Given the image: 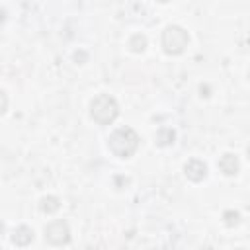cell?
<instances>
[{"instance_id":"9c48e42d","label":"cell","mask_w":250,"mask_h":250,"mask_svg":"<svg viewBox=\"0 0 250 250\" xmlns=\"http://www.w3.org/2000/svg\"><path fill=\"white\" fill-rule=\"evenodd\" d=\"M129 49L133 53H143L146 49V37L141 35V33H135L131 39H129Z\"/></svg>"},{"instance_id":"6da1fadb","label":"cell","mask_w":250,"mask_h":250,"mask_svg":"<svg viewBox=\"0 0 250 250\" xmlns=\"http://www.w3.org/2000/svg\"><path fill=\"white\" fill-rule=\"evenodd\" d=\"M107 148L117 158H131L139 148V135L131 127H119L109 135Z\"/></svg>"},{"instance_id":"ba28073f","label":"cell","mask_w":250,"mask_h":250,"mask_svg":"<svg viewBox=\"0 0 250 250\" xmlns=\"http://www.w3.org/2000/svg\"><path fill=\"white\" fill-rule=\"evenodd\" d=\"M39 207H41V211H43V213L53 215V213L61 207V201H59V197H55V195H47V197H43V199H41Z\"/></svg>"},{"instance_id":"52a82bcc","label":"cell","mask_w":250,"mask_h":250,"mask_svg":"<svg viewBox=\"0 0 250 250\" xmlns=\"http://www.w3.org/2000/svg\"><path fill=\"white\" fill-rule=\"evenodd\" d=\"M31 240H33V230H31L29 227H25V225L18 227V229L14 230V234H12V242H14L16 246H27Z\"/></svg>"},{"instance_id":"7a4b0ae2","label":"cell","mask_w":250,"mask_h":250,"mask_svg":"<svg viewBox=\"0 0 250 250\" xmlns=\"http://www.w3.org/2000/svg\"><path fill=\"white\" fill-rule=\"evenodd\" d=\"M90 115L98 125H109L119 115V105L109 94H100L90 104Z\"/></svg>"},{"instance_id":"30bf717a","label":"cell","mask_w":250,"mask_h":250,"mask_svg":"<svg viewBox=\"0 0 250 250\" xmlns=\"http://www.w3.org/2000/svg\"><path fill=\"white\" fill-rule=\"evenodd\" d=\"M174 137H176V133L172 131V129H160L158 133H156V145L158 146H166V145H172L174 143Z\"/></svg>"},{"instance_id":"8fae6325","label":"cell","mask_w":250,"mask_h":250,"mask_svg":"<svg viewBox=\"0 0 250 250\" xmlns=\"http://www.w3.org/2000/svg\"><path fill=\"white\" fill-rule=\"evenodd\" d=\"M223 217H225V225H227V227H234V225H238V221H240V215H238L236 211H227Z\"/></svg>"},{"instance_id":"8992f818","label":"cell","mask_w":250,"mask_h":250,"mask_svg":"<svg viewBox=\"0 0 250 250\" xmlns=\"http://www.w3.org/2000/svg\"><path fill=\"white\" fill-rule=\"evenodd\" d=\"M219 170L225 174V176H236L238 174V168H240V162L234 154H223L217 162Z\"/></svg>"},{"instance_id":"5bb4252c","label":"cell","mask_w":250,"mask_h":250,"mask_svg":"<svg viewBox=\"0 0 250 250\" xmlns=\"http://www.w3.org/2000/svg\"><path fill=\"white\" fill-rule=\"evenodd\" d=\"M156 2H160V4H166V2H170V0H156Z\"/></svg>"},{"instance_id":"277c9868","label":"cell","mask_w":250,"mask_h":250,"mask_svg":"<svg viewBox=\"0 0 250 250\" xmlns=\"http://www.w3.org/2000/svg\"><path fill=\"white\" fill-rule=\"evenodd\" d=\"M45 240L53 246H62L70 242V229L66 225V221L59 219V221H51L45 227Z\"/></svg>"},{"instance_id":"5b68a950","label":"cell","mask_w":250,"mask_h":250,"mask_svg":"<svg viewBox=\"0 0 250 250\" xmlns=\"http://www.w3.org/2000/svg\"><path fill=\"white\" fill-rule=\"evenodd\" d=\"M184 172L191 182H201L207 176V164L203 160H199V158H191V160L186 162Z\"/></svg>"},{"instance_id":"7c38bea8","label":"cell","mask_w":250,"mask_h":250,"mask_svg":"<svg viewBox=\"0 0 250 250\" xmlns=\"http://www.w3.org/2000/svg\"><path fill=\"white\" fill-rule=\"evenodd\" d=\"M6 109H8V96H6L4 90H0V115H2Z\"/></svg>"},{"instance_id":"4fadbf2b","label":"cell","mask_w":250,"mask_h":250,"mask_svg":"<svg viewBox=\"0 0 250 250\" xmlns=\"http://www.w3.org/2000/svg\"><path fill=\"white\" fill-rule=\"evenodd\" d=\"M2 234H4V223L0 221V236H2Z\"/></svg>"},{"instance_id":"3957f363","label":"cell","mask_w":250,"mask_h":250,"mask_svg":"<svg viewBox=\"0 0 250 250\" xmlns=\"http://www.w3.org/2000/svg\"><path fill=\"white\" fill-rule=\"evenodd\" d=\"M189 43V37H188V31L180 25H168L164 31H162V49L164 53L168 55H180L186 51Z\"/></svg>"}]
</instances>
